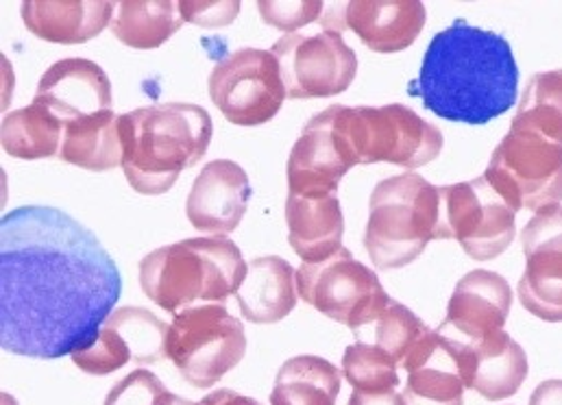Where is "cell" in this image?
Segmentation results:
<instances>
[{
	"label": "cell",
	"instance_id": "6da1fadb",
	"mask_svg": "<svg viewBox=\"0 0 562 405\" xmlns=\"http://www.w3.org/2000/svg\"><path fill=\"white\" fill-rule=\"evenodd\" d=\"M123 292L99 238L48 205H22L0 223V347L57 360L88 347Z\"/></svg>",
	"mask_w": 562,
	"mask_h": 405
},
{
	"label": "cell",
	"instance_id": "7a4b0ae2",
	"mask_svg": "<svg viewBox=\"0 0 562 405\" xmlns=\"http://www.w3.org/2000/svg\"><path fill=\"white\" fill-rule=\"evenodd\" d=\"M408 94L451 123L477 127L504 116L519 94V66L510 42L462 18L453 20L431 37Z\"/></svg>",
	"mask_w": 562,
	"mask_h": 405
},
{
	"label": "cell",
	"instance_id": "3957f363",
	"mask_svg": "<svg viewBox=\"0 0 562 405\" xmlns=\"http://www.w3.org/2000/svg\"><path fill=\"white\" fill-rule=\"evenodd\" d=\"M123 172L130 185L157 196L168 192L186 168L196 166L212 142V119L201 105L164 103L121 116Z\"/></svg>",
	"mask_w": 562,
	"mask_h": 405
},
{
	"label": "cell",
	"instance_id": "277c9868",
	"mask_svg": "<svg viewBox=\"0 0 562 405\" xmlns=\"http://www.w3.org/2000/svg\"><path fill=\"white\" fill-rule=\"evenodd\" d=\"M247 270L229 238H190L150 251L140 262V285L155 305L177 316L196 301L225 303L238 292Z\"/></svg>",
	"mask_w": 562,
	"mask_h": 405
},
{
	"label": "cell",
	"instance_id": "5b68a950",
	"mask_svg": "<svg viewBox=\"0 0 562 405\" xmlns=\"http://www.w3.org/2000/svg\"><path fill=\"white\" fill-rule=\"evenodd\" d=\"M438 188L415 172L380 181L369 201L364 247L380 270L413 265L436 240Z\"/></svg>",
	"mask_w": 562,
	"mask_h": 405
},
{
	"label": "cell",
	"instance_id": "8992f818",
	"mask_svg": "<svg viewBox=\"0 0 562 405\" xmlns=\"http://www.w3.org/2000/svg\"><path fill=\"white\" fill-rule=\"evenodd\" d=\"M168 360L194 389H214L247 353L243 323L225 303H201L179 312L166 342Z\"/></svg>",
	"mask_w": 562,
	"mask_h": 405
},
{
	"label": "cell",
	"instance_id": "52a82bcc",
	"mask_svg": "<svg viewBox=\"0 0 562 405\" xmlns=\"http://www.w3.org/2000/svg\"><path fill=\"white\" fill-rule=\"evenodd\" d=\"M342 132L360 164H395L417 170L442 150V134L431 123L400 103L384 108L338 105Z\"/></svg>",
	"mask_w": 562,
	"mask_h": 405
},
{
	"label": "cell",
	"instance_id": "ba28073f",
	"mask_svg": "<svg viewBox=\"0 0 562 405\" xmlns=\"http://www.w3.org/2000/svg\"><path fill=\"white\" fill-rule=\"evenodd\" d=\"M484 179L515 212L561 205L562 144L510 125L491 155Z\"/></svg>",
	"mask_w": 562,
	"mask_h": 405
},
{
	"label": "cell",
	"instance_id": "9c48e42d",
	"mask_svg": "<svg viewBox=\"0 0 562 405\" xmlns=\"http://www.w3.org/2000/svg\"><path fill=\"white\" fill-rule=\"evenodd\" d=\"M517 212L482 177L438 188L436 240H458L477 262L499 258L515 240Z\"/></svg>",
	"mask_w": 562,
	"mask_h": 405
},
{
	"label": "cell",
	"instance_id": "30bf717a",
	"mask_svg": "<svg viewBox=\"0 0 562 405\" xmlns=\"http://www.w3.org/2000/svg\"><path fill=\"white\" fill-rule=\"evenodd\" d=\"M296 292L301 301L353 334L373 325L391 303L380 277L345 247L325 262L296 270Z\"/></svg>",
	"mask_w": 562,
	"mask_h": 405
},
{
	"label": "cell",
	"instance_id": "8fae6325",
	"mask_svg": "<svg viewBox=\"0 0 562 405\" xmlns=\"http://www.w3.org/2000/svg\"><path fill=\"white\" fill-rule=\"evenodd\" d=\"M210 99L238 127H260L278 116L288 99L273 50L240 48L210 72Z\"/></svg>",
	"mask_w": 562,
	"mask_h": 405
},
{
	"label": "cell",
	"instance_id": "7c38bea8",
	"mask_svg": "<svg viewBox=\"0 0 562 405\" xmlns=\"http://www.w3.org/2000/svg\"><path fill=\"white\" fill-rule=\"evenodd\" d=\"M288 99H327L342 94L356 79L358 57L340 33H290L276 46Z\"/></svg>",
	"mask_w": 562,
	"mask_h": 405
},
{
	"label": "cell",
	"instance_id": "4fadbf2b",
	"mask_svg": "<svg viewBox=\"0 0 562 405\" xmlns=\"http://www.w3.org/2000/svg\"><path fill=\"white\" fill-rule=\"evenodd\" d=\"M170 325L157 318L144 307H121L114 310L97 338L75 351L72 362L88 375H110L125 369L130 362L138 367H150L168 358Z\"/></svg>",
	"mask_w": 562,
	"mask_h": 405
},
{
	"label": "cell",
	"instance_id": "5bb4252c",
	"mask_svg": "<svg viewBox=\"0 0 562 405\" xmlns=\"http://www.w3.org/2000/svg\"><path fill=\"white\" fill-rule=\"evenodd\" d=\"M358 166L353 148L342 132L338 105L312 116L288 157V194H336L340 179Z\"/></svg>",
	"mask_w": 562,
	"mask_h": 405
},
{
	"label": "cell",
	"instance_id": "9a60e30c",
	"mask_svg": "<svg viewBox=\"0 0 562 405\" xmlns=\"http://www.w3.org/2000/svg\"><path fill=\"white\" fill-rule=\"evenodd\" d=\"M526 270L521 305L546 323H562V205L539 210L521 232Z\"/></svg>",
	"mask_w": 562,
	"mask_h": 405
},
{
	"label": "cell",
	"instance_id": "2e32d148",
	"mask_svg": "<svg viewBox=\"0 0 562 405\" xmlns=\"http://www.w3.org/2000/svg\"><path fill=\"white\" fill-rule=\"evenodd\" d=\"M427 20L419 0H353L331 2L323 15V31H353L375 53H400L417 42Z\"/></svg>",
	"mask_w": 562,
	"mask_h": 405
},
{
	"label": "cell",
	"instance_id": "e0dca14e",
	"mask_svg": "<svg viewBox=\"0 0 562 405\" xmlns=\"http://www.w3.org/2000/svg\"><path fill=\"white\" fill-rule=\"evenodd\" d=\"M510 307L513 290L502 274L493 270H471L456 283L447 316L436 331L471 347L486 336L502 331Z\"/></svg>",
	"mask_w": 562,
	"mask_h": 405
},
{
	"label": "cell",
	"instance_id": "ac0fdd59",
	"mask_svg": "<svg viewBox=\"0 0 562 405\" xmlns=\"http://www.w3.org/2000/svg\"><path fill=\"white\" fill-rule=\"evenodd\" d=\"M249 199L251 183L245 168L232 159H214L194 179L186 214L196 232L225 236L240 225Z\"/></svg>",
	"mask_w": 562,
	"mask_h": 405
},
{
	"label": "cell",
	"instance_id": "d6986e66",
	"mask_svg": "<svg viewBox=\"0 0 562 405\" xmlns=\"http://www.w3.org/2000/svg\"><path fill=\"white\" fill-rule=\"evenodd\" d=\"M406 405H464V347L431 329L402 364Z\"/></svg>",
	"mask_w": 562,
	"mask_h": 405
},
{
	"label": "cell",
	"instance_id": "ffe728a7",
	"mask_svg": "<svg viewBox=\"0 0 562 405\" xmlns=\"http://www.w3.org/2000/svg\"><path fill=\"white\" fill-rule=\"evenodd\" d=\"M33 103L48 108L64 123L112 110V83L105 70L81 57L53 64L37 83Z\"/></svg>",
	"mask_w": 562,
	"mask_h": 405
},
{
	"label": "cell",
	"instance_id": "44dd1931",
	"mask_svg": "<svg viewBox=\"0 0 562 405\" xmlns=\"http://www.w3.org/2000/svg\"><path fill=\"white\" fill-rule=\"evenodd\" d=\"M119 2L110 0H24L22 22L44 42L83 44L114 22Z\"/></svg>",
	"mask_w": 562,
	"mask_h": 405
},
{
	"label": "cell",
	"instance_id": "7402d4cb",
	"mask_svg": "<svg viewBox=\"0 0 562 405\" xmlns=\"http://www.w3.org/2000/svg\"><path fill=\"white\" fill-rule=\"evenodd\" d=\"M285 225L288 243L305 265L325 262L342 249L345 216L336 194H288Z\"/></svg>",
	"mask_w": 562,
	"mask_h": 405
},
{
	"label": "cell",
	"instance_id": "603a6c76",
	"mask_svg": "<svg viewBox=\"0 0 562 405\" xmlns=\"http://www.w3.org/2000/svg\"><path fill=\"white\" fill-rule=\"evenodd\" d=\"M462 345V342H460ZM467 347V391L488 402H504L519 393L530 364L524 347L504 329Z\"/></svg>",
	"mask_w": 562,
	"mask_h": 405
},
{
	"label": "cell",
	"instance_id": "cb8c5ba5",
	"mask_svg": "<svg viewBox=\"0 0 562 405\" xmlns=\"http://www.w3.org/2000/svg\"><path fill=\"white\" fill-rule=\"evenodd\" d=\"M296 296V272L280 256L251 260L247 277L236 292L243 316L256 325L283 320L294 310Z\"/></svg>",
	"mask_w": 562,
	"mask_h": 405
},
{
	"label": "cell",
	"instance_id": "d4e9b609",
	"mask_svg": "<svg viewBox=\"0 0 562 405\" xmlns=\"http://www.w3.org/2000/svg\"><path fill=\"white\" fill-rule=\"evenodd\" d=\"M119 125L121 116L114 114V110L66 123L59 157L92 172H105L123 166Z\"/></svg>",
	"mask_w": 562,
	"mask_h": 405
},
{
	"label": "cell",
	"instance_id": "484cf974",
	"mask_svg": "<svg viewBox=\"0 0 562 405\" xmlns=\"http://www.w3.org/2000/svg\"><path fill=\"white\" fill-rule=\"evenodd\" d=\"M342 371L318 356H296L283 362L271 405H336L342 384Z\"/></svg>",
	"mask_w": 562,
	"mask_h": 405
},
{
	"label": "cell",
	"instance_id": "4316f807",
	"mask_svg": "<svg viewBox=\"0 0 562 405\" xmlns=\"http://www.w3.org/2000/svg\"><path fill=\"white\" fill-rule=\"evenodd\" d=\"M66 123L48 108L31 103L2 121V148L15 159H48L59 155Z\"/></svg>",
	"mask_w": 562,
	"mask_h": 405
},
{
	"label": "cell",
	"instance_id": "83f0119b",
	"mask_svg": "<svg viewBox=\"0 0 562 405\" xmlns=\"http://www.w3.org/2000/svg\"><path fill=\"white\" fill-rule=\"evenodd\" d=\"M183 24L177 2L170 0H123L112 22L114 35L132 48L150 50L166 44Z\"/></svg>",
	"mask_w": 562,
	"mask_h": 405
},
{
	"label": "cell",
	"instance_id": "f1b7e54d",
	"mask_svg": "<svg viewBox=\"0 0 562 405\" xmlns=\"http://www.w3.org/2000/svg\"><path fill=\"white\" fill-rule=\"evenodd\" d=\"M513 127H524L562 144V70L537 72L528 81Z\"/></svg>",
	"mask_w": 562,
	"mask_h": 405
},
{
	"label": "cell",
	"instance_id": "f546056e",
	"mask_svg": "<svg viewBox=\"0 0 562 405\" xmlns=\"http://www.w3.org/2000/svg\"><path fill=\"white\" fill-rule=\"evenodd\" d=\"M429 331L431 329L413 310L391 299L389 307L380 314V318L373 325L356 331V338L358 342L384 349L402 369V364L408 360V356L417 349V345Z\"/></svg>",
	"mask_w": 562,
	"mask_h": 405
},
{
	"label": "cell",
	"instance_id": "4dcf8cb0",
	"mask_svg": "<svg viewBox=\"0 0 562 405\" xmlns=\"http://www.w3.org/2000/svg\"><path fill=\"white\" fill-rule=\"evenodd\" d=\"M397 362L380 347L356 342L345 349L342 375L353 386V391L380 395L395 391L400 386Z\"/></svg>",
	"mask_w": 562,
	"mask_h": 405
},
{
	"label": "cell",
	"instance_id": "1f68e13d",
	"mask_svg": "<svg viewBox=\"0 0 562 405\" xmlns=\"http://www.w3.org/2000/svg\"><path fill=\"white\" fill-rule=\"evenodd\" d=\"M321 0H307V2H273V0H260L258 9L267 24L285 31V35L294 33L301 26L312 24L323 15Z\"/></svg>",
	"mask_w": 562,
	"mask_h": 405
},
{
	"label": "cell",
	"instance_id": "d6a6232c",
	"mask_svg": "<svg viewBox=\"0 0 562 405\" xmlns=\"http://www.w3.org/2000/svg\"><path fill=\"white\" fill-rule=\"evenodd\" d=\"M166 384L150 371L138 369L123 378L105 397L103 405H155L166 395Z\"/></svg>",
	"mask_w": 562,
	"mask_h": 405
},
{
	"label": "cell",
	"instance_id": "836d02e7",
	"mask_svg": "<svg viewBox=\"0 0 562 405\" xmlns=\"http://www.w3.org/2000/svg\"><path fill=\"white\" fill-rule=\"evenodd\" d=\"M179 13L186 22L205 26V29H218L232 24L240 13L238 0H225V2H194V0H181L177 2Z\"/></svg>",
	"mask_w": 562,
	"mask_h": 405
},
{
	"label": "cell",
	"instance_id": "e575fe53",
	"mask_svg": "<svg viewBox=\"0 0 562 405\" xmlns=\"http://www.w3.org/2000/svg\"><path fill=\"white\" fill-rule=\"evenodd\" d=\"M347 405H406V400L397 391H389V393H380V395L353 391Z\"/></svg>",
	"mask_w": 562,
	"mask_h": 405
},
{
	"label": "cell",
	"instance_id": "d590c367",
	"mask_svg": "<svg viewBox=\"0 0 562 405\" xmlns=\"http://www.w3.org/2000/svg\"><path fill=\"white\" fill-rule=\"evenodd\" d=\"M530 405H562V380H548L537 386Z\"/></svg>",
	"mask_w": 562,
	"mask_h": 405
},
{
	"label": "cell",
	"instance_id": "8d00e7d4",
	"mask_svg": "<svg viewBox=\"0 0 562 405\" xmlns=\"http://www.w3.org/2000/svg\"><path fill=\"white\" fill-rule=\"evenodd\" d=\"M199 405H265L260 404L258 400H254V397H247V395H240V393H236V391H227V389H223V391H214V393H210V395H205Z\"/></svg>",
	"mask_w": 562,
	"mask_h": 405
},
{
	"label": "cell",
	"instance_id": "74e56055",
	"mask_svg": "<svg viewBox=\"0 0 562 405\" xmlns=\"http://www.w3.org/2000/svg\"><path fill=\"white\" fill-rule=\"evenodd\" d=\"M172 405H199V404H194V402H188V400H183V397H177V400H175V404Z\"/></svg>",
	"mask_w": 562,
	"mask_h": 405
}]
</instances>
